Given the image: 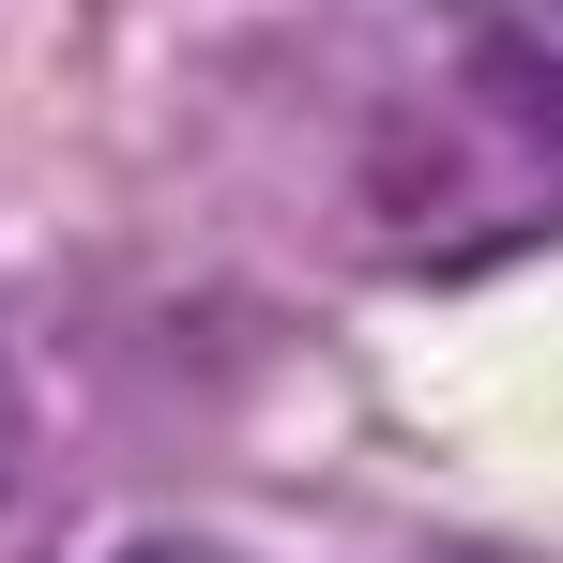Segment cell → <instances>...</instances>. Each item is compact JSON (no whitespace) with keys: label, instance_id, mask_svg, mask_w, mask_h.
<instances>
[{"label":"cell","instance_id":"1","mask_svg":"<svg viewBox=\"0 0 563 563\" xmlns=\"http://www.w3.org/2000/svg\"><path fill=\"white\" fill-rule=\"evenodd\" d=\"M457 31L518 77V92H563V0H457Z\"/></svg>","mask_w":563,"mask_h":563},{"label":"cell","instance_id":"2","mask_svg":"<svg viewBox=\"0 0 563 563\" xmlns=\"http://www.w3.org/2000/svg\"><path fill=\"white\" fill-rule=\"evenodd\" d=\"M107 563H244V549H198V533H153V549H107Z\"/></svg>","mask_w":563,"mask_h":563},{"label":"cell","instance_id":"3","mask_svg":"<svg viewBox=\"0 0 563 563\" xmlns=\"http://www.w3.org/2000/svg\"><path fill=\"white\" fill-rule=\"evenodd\" d=\"M0 487H15V366H0Z\"/></svg>","mask_w":563,"mask_h":563}]
</instances>
